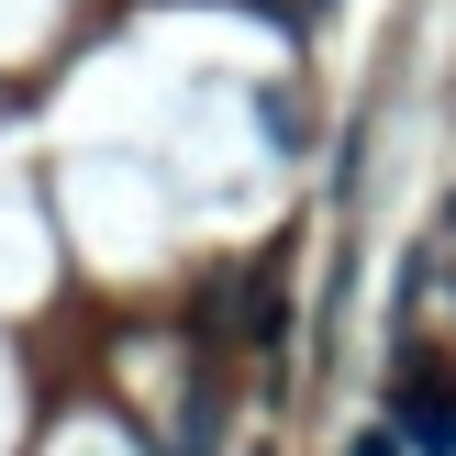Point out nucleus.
<instances>
[{
    "instance_id": "1",
    "label": "nucleus",
    "mask_w": 456,
    "mask_h": 456,
    "mask_svg": "<svg viewBox=\"0 0 456 456\" xmlns=\"http://www.w3.org/2000/svg\"><path fill=\"white\" fill-rule=\"evenodd\" d=\"M412 445L423 456H456V390H423L412 401Z\"/></svg>"
}]
</instances>
